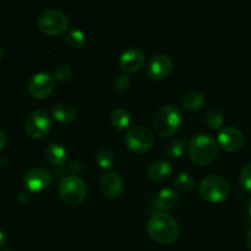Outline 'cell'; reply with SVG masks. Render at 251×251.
<instances>
[{
  "label": "cell",
  "mask_w": 251,
  "mask_h": 251,
  "mask_svg": "<svg viewBox=\"0 0 251 251\" xmlns=\"http://www.w3.org/2000/svg\"><path fill=\"white\" fill-rule=\"evenodd\" d=\"M150 237L161 244H169L179 235V225L173 216L164 211L154 212L147 222Z\"/></svg>",
  "instance_id": "obj_1"
},
{
  "label": "cell",
  "mask_w": 251,
  "mask_h": 251,
  "mask_svg": "<svg viewBox=\"0 0 251 251\" xmlns=\"http://www.w3.org/2000/svg\"><path fill=\"white\" fill-rule=\"evenodd\" d=\"M188 153L191 161L199 166L210 164L218 153L217 142L207 134H198L188 144Z\"/></svg>",
  "instance_id": "obj_2"
},
{
  "label": "cell",
  "mask_w": 251,
  "mask_h": 251,
  "mask_svg": "<svg viewBox=\"0 0 251 251\" xmlns=\"http://www.w3.org/2000/svg\"><path fill=\"white\" fill-rule=\"evenodd\" d=\"M181 124V113L171 104L163 105L156 112L153 119L154 129L161 136H169L178 130Z\"/></svg>",
  "instance_id": "obj_3"
},
{
  "label": "cell",
  "mask_w": 251,
  "mask_h": 251,
  "mask_svg": "<svg viewBox=\"0 0 251 251\" xmlns=\"http://www.w3.org/2000/svg\"><path fill=\"white\" fill-rule=\"evenodd\" d=\"M59 194L68 205L75 206L85 200L86 194H87V186L80 176L71 174V176H65L60 181Z\"/></svg>",
  "instance_id": "obj_4"
},
{
  "label": "cell",
  "mask_w": 251,
  "mask_h": 251,
  "mask_svg": "<svg viewBox=\"0 0 251 251\" xmlns=\"http://www.w3.org/2000/svg\"><path fill=\"white\" fill-rule=\"evenodd\" d=\"M38 26L44 33L59 34L69 29V19L59 9H47L39 15Z\"/></svg>",
  "instance_id": "obj_5"
},
{
  "label": "cell",
  "mask_w": 251,
  "mask_h": 251,
  "mask_svg": "<svg viewBox=\"0 0 251 251\" xmlns=\"http://www.w3.org/2000/svg\"><path fill=\"white\" fill-rule=\"evenodd\" d=\"M200 194L207 201H223L229 194V184L220 176H208L201 181Z\"/></svg>",
  "instance_id": "obj_6"
},
{
  "label": "cell",
  "mask_w": 251,
  "mask_h": 251,
  "mask_svg": "<svg viewBox=\"0 0 251 251\" xmlns=\"http://www.w3.org/2000/svg\"><path fill=\"white\" fill-rule=\"evenodd\" d=\"M51 126V120L46 110L37 109L32 112L25 122L26 132L33 139H41L46 136Z\"/></svg>",
  "instance_id": "obj_7"
},
{
  "label": "cell",
  "mask_w": 251,
  "mask_h": 251,
  "mask_svg": "<svg viewBox=\"0 0 251 251\" xmlns=\"http://www.w3.org/2000/svg\"><path fill=\"white\" fill-rule=\"evenodd\" d=\"M125 142L135 152H146L153 144V135L147 127L135 125L126 131Z\"/></svg>",
  "instance_id": "obj_8"
},
{
  "label": "cell",
  "mask_w": 251,
  "mask_h": 251,
  "mask_svg": "<svg viewBox=\"0 0 251 251\" xmlns=\"http://www.w3.org/2000/svg\"><path fill=\"white\" fill-rule=\"evenodd\" d=\"M55 78L48 73H37L29 78L28 91L34 98H46L53 92Z\"/></svg>",
  "instance_id": "obj_9"
},
{
  "label": "cell",
  "mask_w": 251,
  "mask_h": 251,
  "mask_svg": "<svg viewBox=\"0 0 251 251\" xmlns=\"http://www.w3.org/2000/svg\"><path fill=\"white\" fill-rule=\"evenodd\" d=\"M173 69V61L166 54H157L150 59L146 65V75L152 80H162L167 77Z\"/></svg>",
  "instance_id": "obj_10"
},
{
  "label": "cell",
  "mask_w": 251,
  "mask_h": 251,
  "mask_svg": "<svg viewBox=\"0 0 251 251\" xmlns=\"http://www.w3.org/2000/svg\"><path fill=\"white\" fill-rule=\"evenodd\" d=\"M218 142L221 147L228 152H235L244 145V134L242 130L233 125L223 127L218 134Z\"/></svg>",
  "instance_id": "obj_11"
},
{
  "label": "cell",
  "mask_w": 251,
  "mask_h": 251,
  "mask_svg": "<svg viewBox=\"0 0 251 251\" xmlns=\"http://www.w3.org/2000/svg\"><path fill=\"white\" fill-rule=\"evenodd\" d=\"M50 173L44 168H32L24 176V184L29 191L44 190L50 185Z\"/></svg>",
  "instance_id": "obj_12"
},
{
  "label": "cell",
  "mask_w": 251,
  "mask_h": 251,
  "mask_svg": "<svg viewBox=\"0 0 251 251\" xmlns=\"http://www.w3.org/2000/svg\"><path fill=\"white\" fill-rule=\"evenodd\" d=\"M144 50L139 47H130L126 48L119 56V66L126 73H134L139 70L145 63Z\"/></svg>",
  "instance_id": "obj_13"
},
{
  "label": "cell",
  "mask_w": 251,
  "mask_h": 251,
  "mask_svg": "<svg viewBox=\"0 0 251 251\" xmlns=\"http://www.w3.org/2000/svg\"><path fill=\"white\" fill-rule=\"evenodd\" d=\"M124 183L122 176L115 172H107L100 179V189L108 198H118L122 194Z\"/></svg>",
  "instance_id": "obj_14"
},
{
  "label": "cell",
  "mask_w": 251,
  "mask_h": 251,
  "mask_svg": "<svg viewBox=\"0 0 251 251\" xmlns=\"http://www.w3.org/2000/svg\"><path fill=\"white\" fill-rule=\"evenodd\" d=\"M51 114L56 122L60 123H71L75 120L77 115V109L74 104L69 102H59L51 108Z\"/></svg>",
  "instance_id": "obj_15"
},
{
  "label": "cell",
  "mask_w": 251,
  "mask_h": 251,
  "mask_svg": "<svg viewBox=\"0 0 251 251\" xmlns=\"http://www.w3.org/2000/svg\"><path fill=\"white\" fill-rule=\"evenodd\" d=\"M179 195L174 189L172 188H164L162 189L158 193L156 198V207L158 210L164 211L169 210V208H173L174 206L178 203Z\"/></svg>",
  "instance_id": "obj_16"
},
{
  "label": "cell",
  "mask_w": 251,
  "mask_h": 251,
  "mask_svg": "<svg viewBox=\"0 0 251 251\" xmlns=\"http://www.w3.org/2000/svg\"><path fill=\"white\" fill-rule=\"evenodd\" d=\"M172 173V167L171 164L163 159H158L154 161L150 164L149 169H147V176L150 179L154 181H162L164 179L168 178Z\"/></svg>",
  "instance_id": "obj_17"
},
{
  "label": "cell",
  "mask_w": 251,
  "mask_h": 251,
  "mask_svg": "<svg viewBox=\"0 0 251 251\" xmlns=\"http://www.w3.org/2000/svg\"><path fill=\"white\" fill-rule=\"evenodd\" d=\"M68 152L59 142H51L46 149V158L51 164H61L65 162Z\"/></svg>",
  "instance_id": "obj_18"
},
{
  "label": "cell",
  "mask_w": 251,
  "mask_h": 251,
  "mask_svg": "<svg viewBox=\"0 0 251 251\" xmlns=\"http://www.w3.org/2000/svg\"><path fill=\"white\" fill-rule=\"evenodd\" d=\"M205 103V96L199 91H190L183 98V107L186 110H199Z\"/></svg>",
  "instance_id": "obj_19"
},
{
  "label": "cell",
  "mask_w": 251,
  "mask_h": 251,
  "mask_svg": "<svg viewBox=\"0 0 251 251\" xmlns=\"http://www.w3.org/2000/svg\"><path fill=\"white\" fill-rule=\"evenodd\" d=\"M65 41L71 48H81L85 44L86 37L85 33L80 28H69L65 32Z\"/></svg>",
  "instance_id": "obj_20"
},
{
  "label": "cell",
  "mask_w": 251,
  "mask_h": 251,
  "mask_svg": "<svg viewBox=\"0 0 251 251\" xmlns=\"http://www.w3.org/2000/svg\"><path fill=\"white\" fill-rule=\"evenodd\" d=\"M110 122L117 129H125L130 123V114L124 108H117L110 114Z\"/></svg>",
  "instance_id": "obj_21"
},
{
  "label": "cell",
  "mask_w": 251,
  "mask_h": 251,
  "mask_svg": "<svg viewBox=\"0 0 251 251\" xmlns=\"http://www.w3.org/2000/svg\"><path fill=\"white\" fill-rule=\"evenodd\" d=\"M205 122L211 129H220L225 123V114L217 108H212L206 113Z\"/></svg>",
  "instance_id": "obj_22"
},
{
  "label": "cell",
  "mask_w": 251,
  "mask_h": 251,
  "mask_svg": "<svg viewBox=\"0 0 251 251\" xmlns=\"http://www.w3.org/2000/svg\"><path fill=\"white\" fill-rule=\"evenodd\" d=\"M96 161H97V163L100 164L102 168H109V167H112L115 162L114 153H113L110 150L102 149L97 152V154H96Z\"/></svg>",
  "instance_id": "obj_23"
},
{
  "label": "cell",
  "mask_w": 251,
  "mask_h": 251,
  "mask_svg": "<svg viewBox=\"0 0 251 251\" xmlns=\"http://www.w3.org/2000/svg\"><path fill=\"white\" fill-rule=\"evenodd\" d=\"M184 150H185V144L181 139H176L168 145V149H167V152H168L169 157L172 158H179V157L183 156Z\"/></svg>",
  "instance_id": "obj_24"
},
{
  "label": "cell",
  "mask_w": 251,
  "mask_h": 251,
  "mask_svg": "<svg viewBox=\"0 0 251 251\" xmlns=\"http://www.w3.org/2000/svg\"><path fill=\"white\" fill-rule=\"evenodd\" d=\"M174 184H176V188L180 189V190L188 191V190H190V189L194 188V185H195V181H194V179L191 178L189 174L180 173L176 176V180H174Z\"/></svg>",
  "instance_id": "obj_25"
},
{
  "label": "cell",
  "mask_w": 251,
  "mask_h": 251,
  "mask_svg": "<svg viewBox=\"0 0 251 251\" xmlns=\"http://www.w3.org/2000/svg\"><path fill=\"white\" fill-rule=\"evenodd\" d=\"M73 76V69L69 64H61L54 70V78L58 81H68Z\"/></svg>",
  "instance_id": "obj_26"
},
{
  "label": "cell",
  "mask_w": 251,
  "mask_h": 251,
  "mask_svg": "<svg viewBox=\"0 0 251 251\" xmlns=\"http://www.w3.org/2000/svg\"><path fill=\"white\" fill-rule=\"evenodd\" d=\"M113 86H114L115 90L118 92H123V91H126L130 87V77L126 74H118L114 76V80H113Z\"/></svg>",
  "instance_id": "obj_27"
},
{
  "label": "cell",
  "mask_w": 251,
  "mask_h": 251,
  "mask_svg": "<svg viewBox=\"0 0 251 251\" xmlns=\"http://www.w3.org/2000/svg\"><path fill=\"white\" fill-rule=\"evenodd\" d=\"M240 184L244 189L251 191V163L247 164L240 172Z\"/></svg>",
  "instance_id": "obj_28"
},
{
  "label": "cell",
  "mask_w": 251,
  "mask_h": 251,
  "mask_svg": "<svg viewBox=\"0 0 251 251\" xmlns=\"http://www.w3.org/2000/svg\"><path fill=\"white\" fill-rule=\"evenodd\" d=\"M29 200V193L28 191H21L19 194V201L20 202H27Z\"/></svg>",
  "instance_id": "obj_29"
},
{
  "label": "cell",
  "mask_w": 251,
  "mask_h": 251,
  "mask_svg": "<svg viewBox=\"0 0 251 251\" xmlns=\"http://www.w3.org/2000/svg\"><path fill=\"white\" fill-rule=\"evenodd\" d=\"M5 144H6V136H5L4 132L0 130V151L5 147Z\"/></svg>",
  "instance_id": "obj_30"
},
{
  "label": "cell",
  "mask_w": 251,
  "mask_h": 251,
  "mask_svg": "<svg viewBox=\"0 0 251 251\" xmlns=\"http://www.w3.org/2000/svg\"><path fill=\"white\" fill-rule=\"evenodd\" d=\"M6 244V234L0 229V248Z\"/></svg>",
  "instance_id": "obj_31"
},
{
  "label": "cell",
  "mask_w": 251,
  "mask_h": 251,
  "mask_svg": "<svg viewBox=\"0 0 251 251\" xmlns=\"http://www.w3.org/2000/svg\"><path fill=\"white\" fill-rule=\"evenodd\" d=\"M247 244H248V247H249V249L251 250V228L248 230V233H247Z\"/></svg>",
  "instance_id": "obj_32"
},
{
  "label": "cell",
  "mask_w": 251,
  "mask_h": 251,
  "mask_svg": "<svg viewBox=\"0 0 251 251\" xmlns=\"http://www.w3.org/2000/svg\"><path fill=\"white\" fill-rule=\"evenodd\" d=\"M248 211H249L250 216H251V199L249 201H248Z\"/></svg>",
  "instance_id": "obj_33"
},
{
  "label": "cell",
  "mask_w": 251,
  "mask_h": 251,
  "mask_svg": "<svg viewBox=\"0 0 251 251\" xmlns=\"http://www.w3.org/2000/svg\"><path fill=\"white\" fill-rule=\"evenodd\" d=\"M1 54H2V50H1V47H0V59H1Z\"/></svg>",
  "instance_id": "obj_34"
},
{
  "label": "cell",
  "mask_w": 251,
  "mask_h": 251,
  "mask_svg": "<svg viewBox=\"0 0 251 251\" xmlns=\"http://www.w3.org/2000/svg\"><path fill=\"white\" fill-rule=\"evenodd\" d=\"M5 251H12V250H5Z\"/></svg>",
  "instance_id": "obj_35"
}]
</instances>
